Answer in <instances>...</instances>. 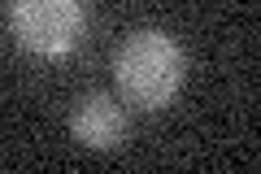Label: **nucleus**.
<instances>
[{"label": "nucleus", "instance_id": "obj_1", "mask_svg": "<svg viewBox=\"0 0 261 174\" xmlns=\"http://www.w3.org/2000/svg\"><path fill=\"white\" fill-rule=\"evenodd\" d=\"M183 74H187V57L178 48V39L152 27L126 35L118 57H113L118 92L140 109H166L183 87Z\"/></svg>", "mask_w": 261, "mask_h": 174}, {"label": "nucleus", "instance_id": "obj_2", "mask_svg": "<svg viewBox=\"0 0 261 174\" xmlns=\"http://www.w3.org/2000/svg\"><path fill=\"white\" fill-rule=\"evenodd\" d=\"M9 22L18 44L39 57L74 53L87 35V13L79 0H18Z\"/></svg>", "mask_w": 261, "mask_h": 174}, {"label": "nucleus", "instance_id": "obj_3", "mask_svg": "<svg viewBox=\"0 0 261 174\" xmlns=\"http://www.w3.org/2000/svg\"><path fill=\"white\" fill-rule=\"evenodd\" d=\"M70 131H74L79 144L96 148V153H109V148H118L122 135H126V113H122V105L113 101V96L96 92V96H87V101H79V109L70 113Z\"/></svg>", "mask_w": 261, "mask_h": 174}]
</instances>
